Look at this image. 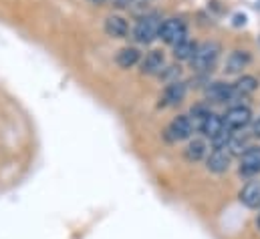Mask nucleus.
Segmentation results:
<instances>
[{
	"instance_id": "f257e3e1",
	"label": "nucleus",
	"mask_w": 260,
	"mask_h": 239,
	"mask_svg": "<svg viewBox=\"0 0 260 239\" xmlns=\"http://www.w3.org/2000/svg\"><path fill=\"white\" fill-rule=\"evenodd\" d=\"M220 45L214 43V41H206L202 45H196V51H194V57L190 59V64L194 68L196 72H206L210 70L216 60L220 57Z\"/></svg>"
},
{
	"instance_id": "f03ea898",
	"label": "nucleus",
	"mask_w": 260,
	"mask_h": 239,
	"mask_svg": "<svg viewBox=\"0 0 260 239\" xmlns=\"http://www.w3.org/2000/svg\"><path fill=\"white\" fill-rule=\"evenodd\" d=\"M159 26H161L159 14H145L137 20V24L133 28V38L139 45H149L159 36Z\"/></svg>"
},
{
	"instance_id": "7ed1b4c3",
	"label": "nucleus",
	"mask_w": 260,
	"mask_h": 239,
	"mask_svg": "<svg viewBox=\"0 0 260 239\" xmlns=\"http://www.w3.org/2000/svg\"><path fill=\"white\" fill-rule=\"evenodd\" d=\"M157 38H161L166 45H172V47L184 43L188 38L186 22L180 20V18H168V20H164L161 26H159V36Z\"/></svg>"
},
{
	"instance_id": "20e7f679",
	"label": "nucleus",
	"mask_w": 260,
	"mask_h": 239,
	"mask_svg": "<svg viewBox=\"0 0 260 239\" xmlns=\"http://www.w3.org/2000/svg\"><path fill=\"white\" fill-rule=\"evenodd\" d=\"M192 133H194V127H192V123L188 119V115H178L176 119L166 127L164 139H166L168 143H180V141L190 139Z\"/></svg>"
},
{
	"instance_id": "39448f33",
	"label": "nucleus",
	"mask_w": 260,
	"mask_h": 239,
	"mask_svg": "<svg viewBox=\"0 0 260 239\" xmlns=\"http://www.w3.org/2000/svg\"><path fill=\"white\" fill-rule=\"evenodd\" d=\"M222 119H224L226 129H230L234 133V131H240V129H244L252 123V111L246 105H234L226 111V115Z\"/></svg>"
},
{
	"instance_id": "423d86ee",
	"label": "nucleus",
	"mask_w": 260,
	"mask_h": 239,
	"mask_svg": "<svg viewBox=\"0 0 260 239\" xmlns=\"http://www.w3.org/2000/svg\"><path fill=\"white\" fill-rule=\"evenodd\" d=\"M230 165H232V155L228 153V149H212L206 157V169L214 175L226 173Z\"/></svg>"
},
{
	"instance_id": "0eeeda50",
	"label": "nucleus",
	"mask_w": 260,
	"mask_h": 239,
	"mask_svg": "<svg viewBox=\"0 0 260 239\" xmlns=\"http://www.w3.org/2000/svg\"><path fill=\"white\" fill-rule=\"evenodd\" d=\"M186 91H188L186 83H182V81L170 83L164 89L161 97H159V107H176V105H180L184 101V97H186Z\"/></svg>"
},
{
	"instance_id": "6e6552de",
	"label": "nucleus",
	"mask_w": 260,
	"mask_h": 239,
	"mask_svg": "<svg viewBox=\"0 0 260 239\" xmlns=\"http://www.w3.org/2000/svg\"><path fill=\"white\" fill-rule=\"evenodd\" d=\"M240 175L244 177H256L260 173V147H250L244 155H240Z\"/></svg>"
},
{
	"instance_id": "1a4fd4ad",
	"label": "nucleus",
	"mask_w": 260,
	"mask_h": 239,
	"mask_svg": "<svg viewBox=\"0 0 260 239\" xmlns=\"http://www.w3.org/2000/svg\"><path fill=\"white\" fill-rule=\"evenodd\" d=\"M238 199L244 207L248 209H260V179L248 181L240 193H238Z\"/></svg>"
},
{
	"instance_id": "9d476101",
	"label": "nucleus",
	"mask_w": 260,
	"mask_h": 239,
	"mask_svg": "<svg viewBox=\"0 0 260 239\" xmlns=\"http://www.w3.org/2000/svg\"><path fill=\"white\" fill-rule=\"evenodd\" d=\"M230 87H232V101L234 99H244V97H250L258 89V78L252 76V74H244L236 83H232Z\"/></svg>"
},
{
	"instance_id": "9b49d317",
	"label": "nucleus",
	"mask_w": 260,
	"mask_h": 239,
	"mask_svg": "<svg viewBox=\"0 0 260 239\" xmlns=\"http://www.w3.org/2000/svg\"><path fill=\"white\" fill-rule=\"evenodd\" d=\"M166 68V59L161 51H149L141 62V74H161Z\"/></svg>"
},
{
	"instance_id": "f8f14e48",
	"label": "nucleus",
	"mask_w": 260,
	"mask_h": 239,
	"mask_svg": "<svg viewBox=\"0 0 260 239\" xmlns=\"http://www.w3.org/2000/svg\"><path fill=\"white\" fill-rule=\"evenodd\" d=\"M226 129V125H224V119L220 117V115H216V113H208V117L204 119L202 123V127H200V133H204V137L206 139H214V137H218L222 131Z\"/></svg>"
},
{
	"instance_id": "ddd939ff",
	"label": "nucleus",
	"mask_w": 260,
	"mask_h": 239,
	"mask_svg": "<svg viewBox=\"0 0 260 239\" xmlns=\"http://www.w3.org/2000/svg\"><path fill=\"white\" fill-rule=\"evenodd\" d=\"M105 32L109 36H113V38H125L127 32H129V24H127V20L123 16H115L113 14V16H109L105 20Z\"/></svg>"
},
{
	"instance_id": "4468645a",
	"label": "nucleus",
	"mask_w": 260,
	"mask_h": 239,
	"mask_svg": "<svg viewBox=\"0 0 260 239\" xmlns=\"http://www.w3.org/2000/svg\"><path fill=\"white\" fill-rule=\"evenodd\" d=\"M206 95H208V101L212 103H228L232 101V87L228 83H212Z\"/></svg>"
},
{
	"instance_id": "2eb2a0df",
	"label": "nucleus",
	"mask_w": 260,
	"mask_h": 239,
	"mask_svg": "<svg viewBox=\"0 0 260 239\" xmlns=\"http://www.w3.org/2000/svg\"><path fill=\"white\" fill-rule=\"evenodd\" d=\"M208 153H210L208 143H206V141H202V139H194V141H190V143H188V147L184 149V157H186V161H190V163H198V161L206 159V157H208Z\"/></svg>"
},
{
	"instance_id": "dca6fc26",
	"label": "nucleus",
	"mask_w": 260,
	"mask_h": 239,
	"mask_svg": "<svg viewBox=\"0 0 260 239\" xmlns=\"http://www.w3.org/2000/svg\"><path fill=\"white\" fill-rule=\"evenodd\" d=\"M248 62H250V55L246 51H234V53H230V57L226 60V72H230V74L240 72Z\"/></svg>"
},
{
	"instance_id": "f3484780",
	"label": "nucleus",
	"mask_w": 260,
	"mask_h": 239,
	"mask_svg": "<svg viewBox=\"0 0 260 239\" xmlns=\"http://www.w3.org/2000/svg\"><path fill=\"white\" fill-rule=\"evenodd\" d=\"M115 62H117L121 68H131V66H135V64L139 62V51H137L135 47H125V49H121V51L117 53Z\"/></svg>"
},
{
	"instance_id": "a211bd4d",
	"label": "nucleus",
	"mask_w": 260,
	"mask_h": 239,
	"mask_svg": "<svg viewBox=\"0 0 260 239\" xmlns=\"http://www.w3.org/2000/svg\"><path fill=\"white\" fill-rule=\"evenodd\" d=\"M194 51H196V43H192L190 38H186L184 43H180V45L174 47V57L178 60H190L194 57Z\"/></svg>"
},
{
	"instance_id": "6ab92c4d",
	"label": "nucleus",
	"mask_w": 260,
	"mask_h": 239,
	"mask_svg": "<svg viewBox=\"0 0 260 239\" xmlns=\"http://www.w3.org/2000/svg\"><path fill=\"white\" fill-rule=\"evenodd\" d=\"M208 113H210V109L206 107V105H196V107H192V111H190V115H188V119H190V123H192V127H194V133L196 131H200V127H202V123H204V119L208 117Z\"/></svg>"
},
{
	"instance_id": "aec40b11",
	"label": "nucleus",
	"mask_w": 260,
	"mask_h": 239,
	"mask_svg": "<svg viewBox=\"0 0 260 239\" xmlns=\"http://www.w3.org/2000/svg\"><path fill=\"white\" fill-rule=\"evenodd\" d=\"M252 137H258L260 139V119H256L252 123Z\"/></svg>"
},
{
	"instance_id": "412c9836",
	"label": "nucleus",
	"mask_w": 260,
	"mask_h": 239,
	"mask_svg": "<svg viewBox=\"0 0 260 239\" xmlns=\"http://www.w3.org/2000/svg\"><path fill=\"white\" fill-rule=\"evenodd\" d=\"M133 2H135V0H115V6H117V8H125V6H129Z\"/></svg>"
},
{
	"instance_id": "4be33fe9",
	"label": "nucleus",
	"mask_w": 260,
	"mask_h": 239,
	"mask_svg": "<svg viewBox=\"0 0 260 239\" xmlns=\"http://www.w3.org/2000/svg\"><path fill=\"white\" fill-rule=\"evenodd\" d=\"M256 229L260 231V209H258V215H256Z\"/></svg>"
},
{
	"instance_id": "5701e85b",
	"label": "nucleus",
	"mask_w": 260,
	"mask_h": 239,
	"mask_svg": "<svg viewBox=\"0 0 260 239\" xmlns=\"http://www.w3.org/2000/svg\"><path fill=\"white\" fill-rule=\"evenodd\" d=\"M89 2H93V4H103L105 0H89Z\"/></svg>"
}]
</instances>
